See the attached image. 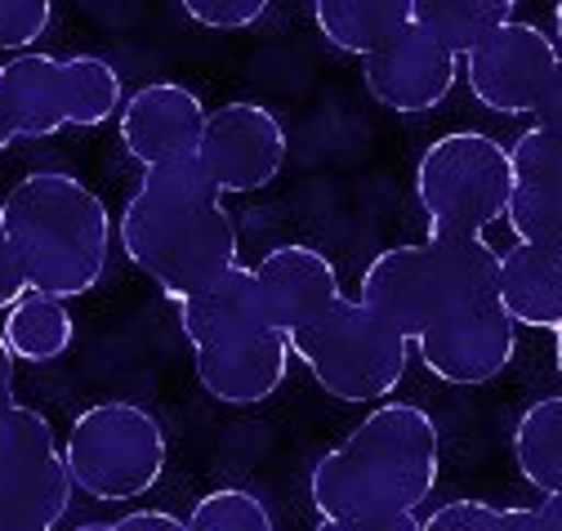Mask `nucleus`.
<instances>
[{"label": "nucleus", "instance_id": "1", "mask_svg": "<svg viewBox=\"0 0 562 531\" xmlns=\"http://www.w3.org/2000/svg\"><path fill=\"white\" fill-rule=\"evenodd\" d=\"M442 438L425 407L384 403L308 478L322 531H419V505L438 487Z\"/></svg>", "mask_w": 562, "mask_h": 531}, {"label": "nucleus", "instance_id": "2", "mask_svg": "<svg viewBox=\"0 0 562 531\" xmlns=\"http://www.w3.org/2000/svg\"><path fill=\"white\" fill-rule=\"evenodd\" d=\"M121 250L161 295L183 300L237 263L241 233L201 161L148 166L121 215Z\"/></svg>", "mask_w": 562, "mask_h": 531}, {"label": "nucleus", "instance_id": "3", "mask_svg": "<svg viewBox=\"0 0 562 531\" xmlns=\"http://www.w3.org/2000/svg\"><path fill=\"white\" fill-rule=\"evenodd\" d=\"M5 219L32 291L77 300L103 282L112 215L86 179L67 170H32L10 188Z\"/></svg>", "mask_w": 562, "mask_h": 531}, {"label": "nucleus", "instance_id": "4", "mask_svg": "<svg viewBox=\"0 0 562 531\" xmlns=\"http://www.w3.org/2000/svg\"><path fill=\"white\" fill-rule=\"evenodd\" d=\"M501 250L486 237H429L425 246H393L380 250L367 273L358 300L384 313L397 330L415 340L425 326L447 313L496 295Z\"/></svg>", "mask_w": 562, "mask_h": 531}, {"label": "nucleus", "instance_id": "5", "mask_svg": "<svg viewBox=\"0 0 562 531\" xmlns=\"http://www.w3.org/2000/svg\"><path fill=\"white\" fill-rule=\"evenodd\" d=\"M291 349L335 403H380L411 366V336L367 300L339 295L330 313L291 330Z\"/></svg>", "mask_w": 562, "mask_h": 531}, {"label": "nucleus", "instance_id": "6", "mask_svg": "<svg viewBox=\"0 0 562 531\" xmlns=\"http://www.w3.org/2000/svg\"><path fill=\"white\" fill-rule=\"evenodd\" d=\"M415 196L429 219V237H482L509 215V148L482 129H451L415 161Z\"/></svg>", "mask_w": 562, "mask_h": 531}, {"label": "nucleus", "instance_id": "7", "mask_svg": "<svg viewBox=\"0 0 562 531\" xmlns=\"http://www.w3.org/2000/svg\"><path fill=\"white\" fill-rule=\"evenodd\" d=\"M67 470L94 500H138L166 474V429L138 403H94L67 429Z\"/></svg>", "mask_w": 562, "mask_h": 531}, {"label": "nucleus", "instance_id": "8", "mask_svg": "<svg viewBox=\"0 0 562 531\" xmlns=\"http://www.w3.org/2000/svg\"><path fill=\"white\" fill-rule=\"evenodd\" d=\"M72 470L54 425L19 397L0 407V531H49L72 505Z\"/></svg>", "mask_w": 562, "mask_h": 531}, {"label": "nucleus", "instance_id": "9", "mask_svg": "<svg viewBox=\"0 0 562 531\" xmlns=\"http://www.w3.org/2000/svg\"><path fill=\"white\" fill-rule=\"evenodd\" d=\"M411 349L419 353L429 375H438L442 384H491L496 375L509 371L514 353H518V321L505 313V304L496 295H482L456 313H447L442 321L425 326L411 340Z\"/></svg>", "mask_w": 562, "mask_h": 531}, {"label": "nucleus", "instance_id": "10", "mask_svg": "<svg viewBox=\"0 0 562 531\" xmlns=\"http://www.w3.org/2000/svg\"><path fill=\"white\" fill-rule=\"evenodd\" d=\"M286 125L281 116L263 103H224L205 116V135H201V170L215 179L224 196L233 192H259L268 188L281 166H286Z\"/></svg>", "mask_w": 562, "mask_h": 531}, {"label": "nucleus", "instance_id": "11", "mask_svg": "<svg viewBox=\"0 0 562 531\" xmlns=\"http://www.w3.org/2000/svg\"><path fill=\"white\" fill-rule=\"evenodd\" d=\"M558 45L531 27L509 19L505 27H496L482 45H473L464 54V81L469 94L501 116H527L558 63Z\"/></svg>", "mask_w": 562, "mask_h": 531}, {"label": "nucleus", "instance_id": "12", "mask_svg": "<svg viewBox=\"0 0 562 531\" xmlns=\"http://www.w3.org/2000/svg\"><path fill=\"white\" fill-rule=\"evenodd\" d=\"M460 81V54L434 41L425 27H406L393 45L362 58V86L367 94L397 116L434 112L451 99Z\"/></svg>", "mask_w": 562, "mask_h": 531}, {"label": "nucleus", "instance_id": "13", "mask_svg": "<svg viewBox=\"0 0 562 531\" xmlns=\"http://www.w3.org/2000/svg\"><path fill=\"white\" fill-rule=\"evenodd\" d=\"M210 108L179 81L138 86L121 108V144L138 166H175L201 152Z\"/></svg>", "mask_w": 562, "mask_h": 531}, {"label": "nucleus", "instance_id": "14", "mask_svg": "<svg viewBox=\"0 0 562 531\" xmlns=\"http://www.w3.org/2000/svg\"><path fill=\"white\" fill-rule=\"evenodd\" d=\"M291 336L277 326H263L255 336L224 340V344H201L196 349V380L201 388L224 407H259L286 384L291 371Z\"/></svg>", "mask_w": 562, "mask_h": 531}, {"label": "nucleus", "instance_id": "15", "mask_svg": "<svg viewBox=\"0 0 562 531\" xmlns=\"http://www.w3.org/2000/svg\"><path fill=\"white\" fill-rule=\"evenodd\" d=\"M259 286H263V304H268V321L277 330H300L308 321H317L322 313L335 308V300L344 295L339 273L326 250L304 246V241H286L272 246L259 263Z\"/></svg>", "mask_w": 562, "mask_h": 531}, {"label": "nucleus", "instance_id": "16", "mask_svg": "<svg viewBox=\"0 0 562 531\" xmlns=\"http://www.w3.org/2000/svg\"><path fill=\"white\" fill-rule=\"evenodd\" d=\"M514 161V196L509 228L518 241L562 246V135L531 125L509 148Z\"/></svg>", "mask_w": 562, "mask_h": 531}, {"label": "nucleus", "instance_id": "17", "mask_svg": "<svg viewBox=\"0 0 562 531\" xmlns=\"http://www.w3.org/2000/svg\"><path fill=\"white\" fill-rule=\"evenodd\" d=\"M179 326L192 349L241 340V336H255V330L272 326L259 273L237 259L233 269H224L220 278H210L205 286H196L192 295L179 300Z\"/></svg>", "mask_w": 562, "mask_h": 531}, {"label": "nucleus", "instance_id": "18", "mask_svg": "<svg viewBox=\"0 0 562 531\" xmlns=\"http://www.w3.org/2000/svg\"><path fill=\"white\" fill-rule=\"evenodd\" d=\"M496 300L518 326L553 330L562 321V246L514 241L501 250Z\"/></svg>", "mask_w": 562, "mask_h": 531}, {"label": "nucleus", "instance_id": "19", "mask_svg": "<svg viewBox=\"0 0 562 531\" xmlns=\"http://www.w3.org/2000/svg\"><path fill=\"white\" fill-rule=\"evenodd\" d=\"M5 99L19 139H49L67 125V68L54 54H19L0 68Z\"/></svg>", "mask_w": 562, "mask_h": 531}, {"label": "nucleus", "instance_id": "20", "mask_svg": "<svg viewBox=\"0 0 562 531\" xmlns=\"http://www.w3.org/2000/svg\"><path fill=\"white\" fill-rule=\"evenodd\" d=\"M317 32L344 54H375L393 45L411 23V0H313Z\"/></svg>", "mask_w": 562, "mask_h": 531}, {"label": "nucleus", "instance_id": "21", "mask_svg": "<svg viewBox=\"0 0 562 531\" xmlns=\"http://www.w3.org/2000/svg\"><path fill=\"white\" fill-rule=\"evenodd\" d=\"M5 340L10 349L41 366V362H58L67 349L77 340V317L67 313V300L58 295H45V291H27L23 300H14L5 308Z\"/></svg>", "mask_w": 562, "mask_h": 531}, {"label": "nucleus", "instance_id": "22", "mask_svg": "<svg viewBox=\"0 0 562 531\" xmlns=\"http://www.w3.org/2000/svg\"><path fill=\"white\" fill-rule=\"evenodd\" d=\"M514 464L531 492H562V393L531 403L514 429Z\"/></svg>", "mask_w": 562, "mask_h": 531}, {"label": "nucleus", "instance_id": "23", "mask_svg": "<svg viewBox=\"0 0 562 531\" xmlns=\"http://www.w3.org/2000/svg\"><path fill=\"white\" fill-rule=\"evenodd\" d=\"M518 10V0H411L415 27H425L434 41L456 49L460 58L482 45L496 27H505Z\"/></svg>", "mask_w": 562, "mask_h": 531}, {"label": "nucleus", "instance_id": "24", "mask_svg": "<svg viewBox=\"0 0 562 531\" xmlns=\"http://www.w3.org/2000/svg\"><path fill=\"white\" fill-rule=\"evenodd\" d=\"M67 68V125L94 129L103 121H112L125 108V90H121V72L99 54H72L63 58Z\"/></svg>", "mask_w": 562, "mask_h": 531}, {"label": "nucleus", "instance_id": "25", "mask_svg": "<svg viewBox=\"0 0 562 531\" xmlns=\"http://www.w3.org/2000/svg\"><path fill=\"white\" fill-rule=\"evenodd\" d=\"M188 527L192 531H272V513L255 492L220 487V492H205L192 505Z\"/></svg>", "mask_w": 562, "mask_h": 531}, {"label": "nucleus", "instance_id": "26", "mask_svg": "<svg viewBox=\"0 0 562 531\" xmlns=\"http://www.w3.org/2000/svg\"><path fill=\"white\" fill-rule=\"evenodd\" d=\"M425 531H544L540 509H496L486 500H447L438 513L419 518Z\"/></svg>", "mask_w": 562, "mask_h": 531}, {"label": "nucleus", "instance_id": "27", "mask_svg": "<svg viewBox=\"0 0 562 531\" xmlns=\"http://www.w3.org/2000/svg\"><path fill=\"white\" fill-rule=\"evenodd\" d=\"M54 23V0H0V49H32Z\"/></svg>", "mask_w": 562, "mask_h": 531}, {"label": "nucleus", "instance_id": "28", "mask_svg": "<svg viewBox=\"0 0 562 531\" xmlns=\"http://www.w3.org/2000/svg\"><path fill=\"white\" fill-rule=\"evenodd\" d=\"M183 14L210 32H246L255 27L272 0H179Z\"/></svg>", "mask_w": 562, "mask_h": 531}, {"label": "nucleus", "instance_id": "29", "mask_svg": "<svg viewBox=\"0 0 562 531\" xmlns=\"http://www.w3.org/2000/svg\"><path fill=\"white\" fill-rule=\"evenodd\" d=\"M32 286H27V273H23V259L14 250V237H10V219H5V202H0V313H5L14 300H23Z\"/></svg>", "mask_w": 562, "mask_h": 531}, {"label": "nucleus", "instance_id": "30", "mask_svg": "<svg viewBox=\"0 0 562 531\" xmlns=\"http://www.w3.org/2000/svg\"><path fill=\"white\" fill-rule=\"evenodd\" d=\"M183 527H188V518L161 513V509H138V513H125L112 522H86V531H183Z\"/></svg>", "mask_w": 562, "mask_h": 531}, {"label": "nucleus", "instance_id": "31", "mask_svg": "<svg viewBox=\"0 0 562 531\" xmlns=\"http://www.w3.org/2000/svg\"><path fill=\"white\" fill-rule=\"evenodd\" d=\"M531 125L562 135V54H558L553 72H549V81H544V90H540V99L531 108Z\"/></svg>", "mask_w": 562, "mask_h": 531}, {"label": "nucleus", "instance_id": "32", "mask_svg": "<svg viewBox=\"0 0 562 531\" xmlns=\"http://www.w3.org/2000/svg\"><path fill=\"white\" fill-rule=\"evenodd\" d=\"M14 375H19V353L10 349L5 330H0V407L14 403Z\"/></svg>", "mask_w": 562, "mask_h": 531}, {"label": "nucleus", "instance_id": "33", "mask_svg": "<svg viewBox=\"0 0 562 531\" xmlns=\"http://www.w3.org/2000/svg\"><path fill=\"white\" fill-rule=\"evenodd\" d=\"M536 509H540V527L544 531H562V492H549Z\"/></svg>", "mask_w": 562, "mask_h": 531}, {"label": "nucleus", "instance_id": "34", "mask_svg": "<svg viewBox=\"0 0 562 531\" xmlns=\"http://www.w3.org/2000/svg\"><path fill=\"white\" fill-rule=\"evenodd\" d=\"M14 144H19V125H14L10 108H5V99H0V152L14 148Z\"/></svg>", "mask_w": 562, "mask_h": 531}, {"label": "nucleus", "instance_id": "35", "mask_svg": "<svg viewBox=\"0 0 562 531\" xmlns=\"http://www.w3.org/2000/svg\"><path fill=\"white\" fill-rule=\"evenodd\" d=\"M553 336H558V340H553V358H558V375H562V321L553 326Z\"/></svg>", "mask_w": 562, "mask_h": 531}, {"label": "nucleus", "instance_id": "36", "mask_svg": "<svg viewBox=\"0 0 562 531\" xmlns=\"http://www.w3.org/2000/svg\"><path fill=\"white\" fill-rule=\"evenodd\" d=\"M553 36H558V45H562V0L553 5Z\"/></svg>", "mask_w": 562, "mask_h": 531}]
</instances>
